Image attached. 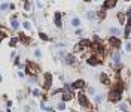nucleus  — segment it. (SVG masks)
I'll list each match as a JSON object with an SVG mask.
<instances>
[{
    "label": "nucleus",
    "instance_id": "2eb2a0df",
    "mask_svg": "<svg viewBox=\"0 0 131 112\" xmlns=\"http://www.w3.org/2000/svg\"><path fill=\"white\" fill-rule=\"evenodd\" d=\"M116 21H118V24H119L121 27H124V26H125V23H127L125 11H119V12H116Z\"/></svg>",
    "mask_w": 131,
    "mask_h": 112
},
{
    "label": "nucleus",
    "instance_id": "aec40b11",
    "mask_svg": "<svg viewBox=\"0 0 131 112\" xmlns=\"http://www.w3.org/2000/svg\"><path fill=\"white\" fill-rule=\"evenodd\" d=\"M118 112H127V111H130V105H128V102L127 100H122V102H119L118 103Z\"/></svg>",
    "mask_w": 131,
    "mask_h": 112
},
{
    "label": "nucleus",
    "instance_id": "412c9836",
    "mask_svg": "<svg viewBox=\"0 0 131 112\" xmlns=\"http://www.w3.org/2000/svg\"><path fill=\"white\" fill-rule=\"evenodd\" d=\"M18 37H20V42L21 43H24V45H30L31 43V39H30V36H27L25 33H20V34H18Z\"/></svg>",
    "mask_w": 131,
    "mask_h": 112
},
{
    "label": "nucleus",
    "instance_id": "4468645a",
    "mask_svg": "<svg viewBox=\"0 0 131 112\" xmlns=\"http://www.w3.org/2000/svg\"><path fill=\"white\" fill-rule=\"evenodd\" d=\"M118 2H119V0H104V2H103V6H101V8H104L106 11L115 9V8L118 6Z\"/></svg>",
    "mask_w": 131,
    "mask_h": 112
},
{
    "label": "nucleus",
    "instance_id": "f3484780",
    "mask_svg": "<svg viewBox=\"0 0 131 112\" xmlns=\"http://www.w3.org/2000/svg\"><path fill=\"white\" fill-rule=\"evenodd\" d=\"M70 26H71L73 28H79V27H82V20H81L79 16L74 15V16L70 18Z\"/></svg>",
    "mask_w": 131,
    "mask_h": 112
},
{
    "label": "nucleus",
    "instance_id": "e433bc0d",
    "mask_svg": "<svg viewBox=\"0 0 131 112\" xmlns=\"http://www.w3.org/2000/svg\"><path fill=\"white\" fill-rule=\"evenodd\" d=\"M36 6H37V8H39V9H42V8H43V5H42V3L39 2V0H37V2H36Z\"/></svg>",
    "mask_w": 131,
    "mask_h": 112
},
{
    "label": "nucleus",
    "instance_id": "f8f14e48",
    "mask_svg": "<svg viewBox=\"0 0 131 112\" xmlns=\"http://www.w3.org/2000/svg\"><path fill=\"white\" fill-rule=\"evenodd\" d=\"M54 24L57 28H63V12H54Z\"/></svg>",
    "mask_w": 131,
    "mask_h": 112
},
{
    "label": "nucleus",
    "instance_id": "ddd939ff",
    "mask_svg": "<svg viewBox=\"0 0 131 112\" xmlns=\"http://www.w3.org/2000/svg\"><path fill=\"white\" fill-rule=\"evenodd\" d=\"M106 102V94H103V93H97V94L92 97V103H94V106H100L101 103Z\"/></svg>",
    "mask_w": 131,
    "mask_h": 112
},
{
    "label": "nucleus",
    "instance_id": "dca6fc26",
    "mask_svg": "<svg viewBox=\"0 0 131 112\" xmlns=\"http://www.w3.org/2000/svg\"><path fill=\"white\" fill-rule=\"evenodd\" d=\"M9 26H11V28H13V30H18L20 28V21H18V15L16 14H13L12 16H11V20H9Z\"/></svg>",
    "mask_w": 131,
    "mask_h": 112
},
{
    "label": "nucleus",
    "instance_id": "ea45409f",
    "mask_svg": "<svg viewBox=\"0 0 131 112\" xmlns=\"http://www.w3.org/2000/svg\"><path fill=\"white\" fill-rule=\"evenodd\" d=\"M2 81H3V78H2V76H0V82H2Z\"/></svg>",
    "mask_w": 131,
    "mask_h": 112
},
{
    "label": "nucleus",
    "instance_id": "a878e982",
    "mask_svg": "<svg viewBox=\"0 0 131 112\" xmlns=\"http://www.w3.org/2000/svg\"><path fill=\"white\" fill-rule=\"evenodd\" d=\"M18 42H20V37H18V36H12L11 39H9V46L11 48H15L18 45Z\"/></svg>",
    "mask_w": 131,
    "mask_h": 112
},
{
    "label": "nucleus",
    "instance_id": "473e14b6",
    "mask_svg": "<svg viewBox=\"0 0 131 112\" xmlns=\"http://www.w3.org/2000/svg\"><path fill=\"white\" fill-rule=\"evenodd\" d=\"M74 34H76V36H82V34H83V28H82V27L74 28Z\"/></svg>",
    "mask_w": 131,
    "mask_h": 112
},
{
    "label": "nucleus",
    "instance_id": "0eeeda50",
    "mask_svg": "<svg viewBox=\"0 0 131 112\" xmlns=\"http://www.w3.org/2000/svg\"><path fill=\"white\" fill-rule=\"evenodd\" d=\"M61 61H63V64H66L69 67H74V66H78V63H79V57L74 52H67L66 57Z\"/></svg>",
    "mask_w": 131,
    "mask_h": 112
},
{
    "label": "nucleus",
    "instance_id": "7ed1b4c3",
    "mask_svg": "<svg viewBox=\"0 0 131 112\" xmlns=\"http://www.w3.org/2000/svg\"><path fill=\"white\" fill-rule=\"evenodd\" d=\"M106 100H107L109 103H112V105H118L119 102L124 100V94H122L121 91H118L116 88L110 87L109 91H107V94H106Z\"/></svg>",
    "mask_w": 131,
    "mask_h": 112
},
{
    "label": "nucleus",
    "instance_id": "4c0bfd02",
    "mask_svg": "<svg viewBox=\"0 0 131 112\" xmlns=\"http://www.w3.org/2000/svg\"><path fill=\"white\" fill-rule=\"evenodd\" d=\"M86 112H95V111H94V109H88Z\"/></svg>",
    "mask_w": 131,
    "mask_h": 112
},
{
    "label": "nucleus",
    "instance_id": "f704fd0d",
    "mask_svg": "<svg viewBox=\"0 0 131 112\" xmlns=\"http://www.w3.org/2000/svg\"><path fill=\"white\" fill-rule=\"evenodd\" d=\"M125 15H127V20H131V8H128L125 11Z\"/></svg>",
    "mask_w": 131,
    "mask_h": 112
},
{
    "label": "nucleus",
    "instance_id": "c756f323",
    "mask_svg": "<svg viewBox=\"0 0 131 112\" xmlns=\"http://www.w3.org/2000/svg\"><path fill=\"white\" fill-rule=\"evenodd\" d=\"M33 54H34V57H36L37 60H40V58H42V51H40V49H34V52H33Z\"/></svg>",
    "mask_w": 131,
    "mask_h": 112
},
{
    "label": "nucleus",
    "instance_id": "39448f33",
    "mask_svg": "<svg viewBox=\"0 0 131 112\" xmlns=\"http://www.w3.org/2000/svg\"><path fill=\"white\" fill-rule=\"evenodd\" d=\"M103 60H104V58H101V57H98L97 54H92V52H91L88 57L85 58V64L89 66V67H98V66L103 64Z\"/></svg>",
    "mask_w": 131,
    "mask_h": 112
},
{
    "label": "nucleus",
    "instance_id": "37998d69",
    "mask_svg": "<svg viewBox=\"0 0 131 112\" xmlns=\"http://www.w3.org/2000/svg\"><path fill=\"white\" fill-rule=\"evenodd\" d=\"M23 2H28V0H23Z\"/></svg>",
    "mask_w": 131,
    "mask_h": 112
},
{
    "label": "nucleus",
    "instance_id": "6ab92c4d",
    "mask_svg": "<svg viewBox=\"0 0 131 112\" xmlns=\"http://www.w3.org/2000/svg\"><path fill=\"white\" fill-rule=\"evenodd\" d=\"M130 37H131V27H130L128 24H125V26L122 27V39L130 41Z\"/></svg>",
    "mask_w": 131,
    "mask_h": 112
},
{
    "label": "nucleus",
    "instance_id": "58836bf2",
    "mask_svg": "<svg viewBox=\"0 0 131 112\" xmlns=\"http://www.w3.org/2000/svg\"><path fill=\"white\" fill-rule=\"evenodd\" d=\"M92 2H95V3H97V2H101V0H92Z\"/></svg>",
    "mask_w": 131,
    "mask_h": 112
},
{
    "label": "nucleus",
    "instance_id": "bb28decb",
    "mask_svg": "<svg viewBox=\"0 0 131 112\" xmlns=\"http://www.w3.org/2000/svg\"><path fill=\"white\" fill-rule=\"evenodd\" d=\"M43 90H40V88H33L31 90V96L33 97H42V94H43Z\"/></svg>",
    "mask_w": 131,
    "mask_h": 112
},
{
    "label": "nucleus",
    "instance_id": "b1692460",
    "mask_svg": "<svg viewBox=\"0 0 131 112\" xmlns=\"http://www.w3.org/2000/svg\"><path fill=\"white\" fill-rule=\"evenodd\" d=\"M55 109H57L58 112H64V111L67 109V103L63 102V100H60V102L57 103V106H55Z\"/></svg>",
    "mask_w": 131,
    "mask_h": 112
},
{
    "label": "nucleus",
    "instance_id": "423d86ee",
    "mask_svg": "<svg viewBox=\"0 0 131 112\" xmlns=\"http://www.w3.org/2000/svg\"><path fill=\"white\" fill-rule=\"evenodd\" d=\"M52 85H54V76H52V73L49 72H45L43 73V82H42V90L45 93H49L52 90Z\"/></svg>",
    "mask_w": 131,
    "mask_h": 112
},
{
    "label": "nucleus",
    "instance_id": "20e7f679",
    "mask_svg": "<svg viewBox=\"0 0 131 112\" xmlns=\"http://www.w3.org/2000/svg\"><path fill=\"white\" fill-rule=\"evenodd\" d=\"M104 42H106L107 48H109V49H112V51L122 49V45H124L122 37H119V36H107Z\"/></svg>",
    "mask_w": 131,
    "mask_h": 112
},
{
    "label": "nucleus",
    "instance_id": "2f4dec72",
    "mask_svg": "<svg viewBox=\"0 0 131 112\" xmlns=\"http://www.w3.org/2000/svg\"><path fill=\"white\" fill-rule=\"evenodd\" d=\"M24 11H31V3H30V0H28V2H24Z\"/></svg>",
    "mask_w": 131,
    "mask_h": 112
},
{
    "label": "nucleus",
    "instance_id": "f03ea898",
    "mask_svg": "<svg viewBox=\"0 0 131 112\" xmlns=\"http://www.w3.org/2000/svg\"><path fill=\"white\" fill-rule=\"evenodd\" d=\"M76 100H78V105L82 108V109H92V106H94V103H91V97L86 96V93L83 90L78 91L76 93Z\"/></svg>",
    "mask_w": 131,
    "mask_h": 112
},
{
    "label": "nucleus",
    "instance_id": "a19ab883",
    "mask_svg": "<svg viewBox=\"0 0 131 112\" xmlns=\"http://www.w3.org/2000/svg\"><path fill=\"white\" fill-rule=\"evenodd\" d=\"M0 18H2V11H0Z\"/></svg>",
    "mask_w": 131,
    "mask_h": 112
},
{
    "label": "nucleus",
    "instance_id": "5701e85b",
    "mask_svg": "<svg viewBox=\"0 0 131 112\" xmlns=\"http://www.w3.org/2000/svg\"><path fill=\"white\" fill-rule=\"evenodd\" d=\"M106 16H107V11H106L104 8H100V9L97 11V21H103Z\"/></svg>",
    "mask_w": 131,
    "mask_h": 112
},
{
    "label": "nucleus",
    "instance_id": "4be33fe9",
    "mask_svg": "<svg viewBox=\"0 0 131 112\" xmlns=\"http://www.w3.org/2000/svg\"><path fill=\"white\" fill-rule=\"evenodd\" d=\"M83 91L86 93V96H88V97H94V96L97 94V88H95V87H92V85H86V88H85Z\"/></svg>",
    "mask_w": 131,
    "mask_h": 112
},
{
    "label": "nucleus",
    "instance_id": "79ce46f5",
    "mask_svg": "<svg viewBox=\"0 0 131 112\" xmlns=\"http://www.w3.org/2000/svg\"><path fill=\"white\" fill-rule=\"evenodd\" d=\"M122 2H130V0H122Z\"/></svg>",
    "mask_w": 131,
    "mask_h": 112
},
{
    "label": "nucleus",
    "instance_id": "9b49d317",
    "mask_svg": "<svg viewBox=\"0 0 131 112\" xmlns=\"http://www.w3.org/2000/svg\"><path fill=\"white\" fill-rule=\"evenodd\" d=\"M73 99H76V91H63V93H61V100H63V102L69 103V102H71Z\"/></svg>",
    "mask_w": 131,
    "mask_h": 112
},
{
    "label": "nucleus",
    "instance_id": "c9c22d12",
    "mask_svg": "<svg viewBox=\"0 0 131 112\" xmlns=\"http://www.w3.org/2000/svg\"><path fill=\"white\" fill-rule=\"evenodd\" d=\"M18 76H20V78H25V76H27V75H25V72H23V70H20V72H18Z\"/></svg>",
    "mask_w": 131,
    "mask_h": 112
},
{
    "label": "nucleus",
    "instance_id": "a211bd4d",
    "mask_svg": "<svg viewBox=\"0 0 131 112\" xmlns=\"http://www.w3.org/2000/svg\"><path fill=\"white\" fill-rule=\"evenodd\" d=\"M85 18H86L89 23L97 21V11H86L85 12Z\"/></svg>",
    "mask_w": 131,
    "mask_h": 112
},
{
    "label": "nucleus",
    "instance_id": "cd10ccee",
    "mask_svg": "<svg viewBox=\"0 0 131 112\" xmlns=\"http://www.w3.org/2000/svg\"><path fill=\"white\" fill-rule=\"evenodd\" d=\"M122 49H124V52L131 54V41H125L124 45H122Z\"/></svg>",
    "mask_w": 131,
    "mask_h": 112
},
{
    "label": "nucleus",
    "instance_id": "7c9ffc66",
    "mask_svg": "<svg viewBox=\"0 0 131 112\" xmlns=\"http://www.w3.org/2000/svg\"><path fill=\"white\" fill-rule=\"evenodd\" d=\"M6 37H8L6 31H5V30H2V28H0V42H2V41H5Z\"/></svg>",
    "mask_w": 131,
    "mask_h": 112
},
{
    "label": "nucleus",
    "instance_id": "6e6552de",
    "mask_svg": "<svg viewBox=\"0 0 131 112\" xmlns=\"http://www.w3.org/2000/svg\"><path fill=\"white\" fill-rule=\"evenodd\" d=\"M98 82L101 85L110 87L112 82H113V79H112V73H109V72H100L98 73Z\"/></svg>",
    "mask_w": 131,
    "mask_h": 112
},
{
    "label": "nucleus",
    "instance_id": "72a5a7b5",
    "mask_svg": "<svg viewBox=\"0 0 131 112\" xmlns=\"http://www.w3.org/2000/svg\"><path fill=\"white\" fill-rule=\"evenodd\" d=\"M8 9H9V3L8 2H5V3L0 5V11H8Z\"/></svg>",
    "mask_w": 131,
    "mask_h": 112
},
{
    "label": "nucleus",
    "instance_id": "393cba45",
    "mask_svg": "<svg viewBox=\"0 0 131 112\" xmlns=\"http://www.w3.org/2000/svg\"><path fill=\"white\" fill-rule=\"evenodd\" d=\"M37 36H39V39H40V41H43V42H51V41H52L45 31H39V33H37Z\"/></svg>",
    "mask_w": 131,
    "mask_h": 112
},
{
    "label": "nucleus",
    "instance_id": "9d476101",
    "mask_svg": "<svg viewBox=\"0 0 131 112\" xmlns=\"http://www.w3.org/2000/svg\"><path fill=\"white\" fill-rule=\"evenodd\" d=\"M107 34H109V36H119V37H122V27H121L119 24L110 26V27L107 28Z\"/></svg>",
    "mask_w": 131,
    "mask_h": 112
},
{
    "label": "nucleus",
    "instance_id": "1a4fd4ad",
    "mask_svg": "<svg viewBox=\"0 0 131 112\" xmlns=\"http://www.w3.org/2000/svg\"><path fill=\"white\" fill-rule=\"evenodd\" d=\"M71 87L74 91H81V90H85L86 88V81L82 79V78H78V79H74L71 82Z\"/></svg>",
    "mask_w": 131,
    "mask_h": 112
},
{
    "label": "nucleus",
    "instance_id": "c85d7f7f",
    "mask_svg": "<svg viewBox=\"0 0 131 112\" xmlns=\"http://www.w3.org/2000/svg\"><path fill=\"white\" fill-rule=\"evenodd\" d=\"M23 28H24V30H31L33 26H31L30 21H24V23H23Z\"/></svg>",
    "mask_w": 131,
    "mask_h": 112
},
{
    "label": "nucleus",
    "instance_id": "f257e3e1",
    "mask_svg": "<svg viewBox=\"0 0 131 112\" xmlns=\"http://www.w3.org/2000/svg\"><path fill=\"white\" fill-rule=\"evenodd\" d=\"M124 49H116V51H112L110 52V67L112 70L119 72L124 69Z\"/></svg>",
    "mask_w": 131,
    "mask_h": 112
}]
</instances>
